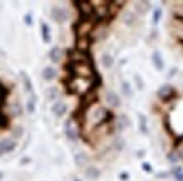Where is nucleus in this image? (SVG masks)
I'll return each instance as SVG.
<instances>
[{
  "instance_id": "nucleus-1",
  "label": "nucleus",
  "mask_w": 183,
  "mask_h": 181,
  "mask_svg": "<svg viewBox=\"0 0 183 181\" xmlns=\"http://www.w3.org/2000/svg\"><path fill=\"white\" fill-rule=\"evenodd\" d=\"M158 97L161 99V101L168 102L171 97H175V89L171 86H161V87L158 89Z\"/></svg>"
},
{
  "instance_id": "nucleus-2",
  "label": "nucleus",
  "mask_w": 183,
  "mask_h": 181,
  "mask_svg": "<svg viewBox=\"0 0 183 181\" xmlns=\"http://www.w3.org/2000/svg\"><path fill=\"white\" fill-rule=\"evenodd\" d=\"M171 34L176 35V37L180 39L183 42V20H180V19H175L173 20V25H171Z\"/></svg>"
},
{
  "instance_id": "nucleus-3",
  "label": "nucleus",
  "mask_w": 183,
  "mask_h": 181,
  "mask_svg": "<svg viewBox=\"0 0 183 181\" xmlns=\"http://www.w3.org/2000/svg\"><path fill=\"white\" fill-rule=\"evenodd\" d=\"M151 60H153V66L156 71H163L165 69V62H163V57L160 54V51H155L153 55H151Z\"/></svg>"
},
{
  "instance_id": "nucleus-4",
  "label": "nucleus",
  "mask_w": 183,
  "mask_h": 181,
  "mask_svg": "<svg viewBox=\"0 0 183 181\" xmlns=\"http://www.w3.org/2000/svg\"><path fill=\"white\" fill-rule=\"evenodd\" d=\"M13 147H15V143H13V141H0V154L12 151Z\"/></svg>"
},
{
  "instance_id": "nucleus-5",
  "label": "nucleus",
  "mask_w": 183,
  "mask_h": 181,
  "mask_svg": "<svg viewBox=\"0 0 183 181\" xmlns=\"http://www.w3.org/2000/svg\"><path fill=\"white\" fill-rule=\"evenodd\" d=\"M138 126H140V131L143 134H148V122H146V116L140 114V118H138Z\"/></svg>"
},
{
  "instance_id": "nucleus-6",
  "label": "nucleus",
  "mask_w": 183,
  "mask_h": 181,
  "mask_svg": "<svg viewBox=\"0 0 183 181\" xmlns=\"http://www.w3.org/2000/svg\"><path fill=\"white\" fill-rule=\"evenodd\" d=\"M52 111H54L55 116H62V114L66 112V104L64 102H55L54 107H52Z\"/></svg>"
},
{
  "instance_id": "nucleus-7",
  "label": "nucleus",
  "mask_w": 183,
  "mask_h": 181,
  "mask_svg": "<svg viewBox=\"0 0 183 181\" xmlns=\"http://www.w3.org/2000/svg\"><path fill=\"white\" fill-rule=\"evenodd\" d=\"M108 102H109L113 107H118L119 106V96L114 92H108Z\"/></svg>"
},
{
  "instance_id": "nucleus-8",
  "label": "nucleus",
  "mask_w": 183,
  "mask_h": 181,
  "mask_svg": "<svg viewBox=\"0 0 183 181\" xmlns=\"http://www.w3.org/2000/svg\"><path fill=\"white\" fill-rule=\"evenodd\" d=\"M136 7H138V12L140 13H146L151 9V4L149 2H136Z\"/></svg>"
},
{
  "instance_id": "nucleus-9",
  "label": "nucleus",
  "mask_w": 183,
  "mask_h": 181,
  "mask_svg": "<svg viewBox=\"0 0 183 181\" xmlns=\"http://www.w3.org/2000/svg\"><path fill=\"white\" fill-rule=\"evenodd\" d=\"M52 17H54L57 22H62L66 19V12L64 10H61V9H54L52 10Z\"/></svg>"
},
{
  "instance_id": "nucleus-10",
  "label": "nucleus",
  "mask_w": 183,
  "mask_h": 181,
  "mask_svg": "<svg viewBox=\"0 0 183 181\" xmlns=\"http://www.w3.org/2000/svg\"><path fill=\"white\" fill-rule=\"evenodd\" d=\"M44 77H46V79H54V76H55V71L52 67H46L44 69Z\"/></svg>"
},
{
  "instance_id": "nucleus-11",
  "label": "nucleus",
  "mask_w": 183,
  "mask_h": 181,
  "mask_svg": "<svg viewBox=\"0 0 183 181\" xmlns=\"http://www.w3.org/2000/svg\"><path fill=\"white\" fill-rule=\"evenodd\" d=\"M42 37H44V42H49L51 40V35H49V27L46 24H42Z\"/></svg>"
},
{
  "instance_id": "nucleus-12",
  "label": "nucleus",
  "mask_w": 183,
  "mask_h": 181,
  "mask_svg": "<svg viewBox=\"0 0 183 181\" xmlns=\"http://www.w3.org/2000/svg\"><path fill=\"white\" fill-rule=\"evenodd\" d=\"M51 57H52V60H55V62H59V59H61V49H52L51 51Z\"/></svg>"
},
{
  "instance_id": "nucleus-13",
  "label": "nucleus",
  "mask_w": 183,
  "mask_h": 181,
  "mask_svg": "<svg viewBox=\"0 0 183 181\" xmlns=\"http://www.w3.org/2000/svg\"><path fill=\"white\" fill-rule=\"evenodd\" d=\"M160 19H161V9H155V12H153V24H158Z\"/></svg>"
},
{
  "instance_id": "nucleus-14",
  "label": "nucleus",
  "mask_w": 183,
  "mask_h": 181,
  "mask_svg": "<svg viewBox=\"0 0 183 181\" xmlns=\"http://www.w3.org/2000/svg\"><path fill=\"white\" fill-rule=\"evenodd\" d=\"M123 92L126 94V96H129V97L133 96V91H131V87H129V84H126V82H123Z\"/></svg>"
},
{
  "instance_id": "nucleus-15",
  "label": "nucleus",
  "mask_w": 183,
  "mask_h": 181,
  "mask_svg": "<svg viewBox=\"0 0 183 181\" xmlns=\"http://www.w3.org/2000/svg\"><path fill=\"white\" fill-rule=\"evenodd\" d=\"M102 64H104V66H106V67H111V64H113V59H111V55H104V57H102Z\"/></svg>"
},
{
  "instance_id": "nucleus-16",
  "label": "nucleus",
  "mask_w": 183,
  "mask_h": 181,
  "mask_svg": "<svg viewBox=\"0 0 183 181\" xmlns=\"http://www.w3.org/2000/svg\"><path fill=\"white\" fill-rule=\"evenodd\" d=\"M86 174H87V176H89V178H98V174H99V173L96 171V169H94V168H89V169H87V171H86Z\"/></svg>"
},
{
  "instance_id": "nucleus-17",
  "label": "nucleus",
  "mask_w": 183,
  "mask_h": 181,
  "mask_svg": "<svg viewBox=\"0 0 183 181\" xmlns=\"http://www.w3.org/2000/svg\"><path fill=\"white\" fill-rule=\"evenodd\" d=\"M134 80H136V86H138V89H145V82L140 79V76H134Z\"/></svg>"
},
{
  "instance_id": "nucleus-18",
  "label": "nucleus",
  "mask_w": 183,
  "mask_h": 181,
  "mask_svg": "<svg viewBox=\"0 0 183 181\" xmlns=\"http://www.w3.org/2000/svg\"><path fill=\"white\" fill-rule=\"evenodd\" d=\"M126 24H129V25L134 24V15H133V13H128V15H126Z\"/></svg>"
},
{
  "instance_id": "nucleus-19",
  "label": "nucleus",
  "mask_w": 183,
  "mask_h": 181,
  "mask_svg": "<svg viewBox=\"0 0 183 181\" xmlns=\"http://www.w3.org/2000/svg\"><path fill=\"white\" fill-rule=\"evenodd\" d=\"M166 158H168V161H170V163H176V161H178V158H176V154H175V153H170Z\"/></svg>"
},
{
  "instance_id": "nucleus-20",
  "label": "nucleus",
  "mask_w": 183,
  "mask_h": 181,
  "mask_svg": "<svg viewBox=\"0 0 183 181\" xmlns=\"http://www.w3.org/2000/svg\"><path fill=\"white\" fill-rule=\"evenodd\" d=\"M27 107H29V112H34V109H35L34 99H30V101H29V106H27Z\"/></svg>"
},
{
  "instance_id": "nucleus-21",
  "label": "nucleus",
  "mask_w": 183,
  "mask_h": 181,
  "mask_svg": "<svg viewBox=\"0 0 183 181\" xmlns=\"http://www.w3.org/2000/svg\"><path fill=\"white\" fill-rule=\"evenodd\" d=\"M143 169H145L146 173H151V171H153V169H151V164H149V163H143Z\"/></svg>"
},
{
  "instance_id": "nucleus-22",
  "label": "nucleus",
  "mask_w": 183,
  "mask_h": 181,
  "mask_svg": "<svg viewBox=\"0 0 183 181\" xmlns=\"http://www.w3.org/2000/svg\"><path fill=\"white\" fill-rule=\"evenodd\" d=\"M176 158H178V159L183 163V147H182V149H180V151H178V156H176Z\"/></svg>"
},
{
  "instance_id": "nucleus-23",
  "label": "nucleus",
  "mask_w": 183,
  "mask_h": 181,
  "mask_svg": "<svg viewBox=\"0 0 183 181\" xmlns=\"http://www.w3.org/2000/svg\"><path fill=\"white\" fill-rule=\"evenodd\" d=\"M119 178H121V180H128V173H121V176H119Z\"/></svg>"
},
{
  "instance_id": "nucleus-24",
  "label": "nucleus",
  "mask_w": 183,
  "mask_h": 181,
  "mask_svg": "<svg viewBox=\"0 0 183 181\" xmlns=\"http://www.w3.org/2000/svg\"><path fill=\"white\" fill-rule=\"evenodd\" d=\"M175 74H176V69H171V71H170V76H168V77H173Z\"/></svg>"
},
{
  "instance_id": "nucleus-25",
  "label": "nucleus",
  "mask_w": 183,
  "mask_h": 181,
  "mask_svg": "<svg viewBox=\"0 0 183 181\" xmlns=\"http://www.w3.org/2000/svg\"><path fill=\"white\" fill-rule=\"evenodd\" d=\"M182 44H183V42H182Z\"/></svg>"
}]
</instances>
